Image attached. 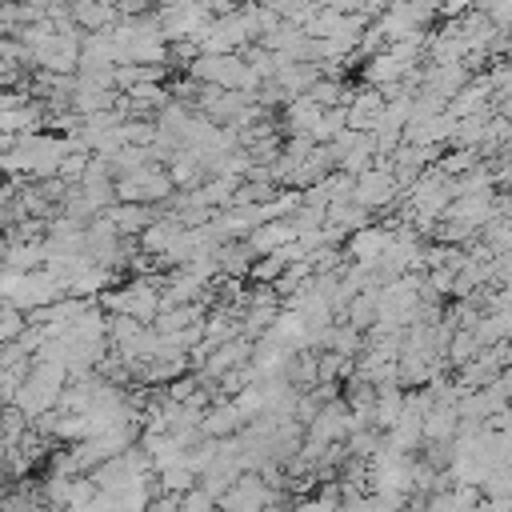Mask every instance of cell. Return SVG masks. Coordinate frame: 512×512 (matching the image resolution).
I'll use <instances>...</instances> for the list:
<instances>
[{"mask_svg": "<svg viewBox=\"0 0 512 512\" xmlns=\"http://www.w3.org/2000/svg\"><path fill=\"white\" fill-rule=\"evenodd\" d=\"M80 28L72 24V28H64V32H52L48 40H40L36 48H32V68H40V72H76V60H80Z\"/></svg>", "mask_w": 512, "mask_h": 512, "instance_id": "obj_1", "label": "cell"}, {"mask_svg": "<svg viewBox=\"0 0 512 512\" xmlns=\"http://www.w3.org/2000/svg\"><path fill=\"white\" fill-rule=\"evenodd\" d=\"M256 4H264V8H276V12L284 8V0H256Z\"/></svg>", "mask_w": 512, "mask_h": 512, "instance_id": "obj_9", "label": "cell"}, {"mask_svg": "<svg viewBox=\"0 0 512 512\" xmlns=\"http://www.w3.org/2000/svg\"><path fill=\"white\" fill-rule=\"evenodd\" d=\"M68 16L80 32H108L120 20L108 0H68Z\"/></svg>", "mask_w": 512, "mask_h": 512, "instance_id": "obj_3", "label": "cell"}, {"mask_svg": "<svg viewBox=\"0 0 512 512\" xmlns=\"http://www.w3.org/2000/svg\"><path fill=\"white\" fill-rule=\"evenodd\" d=\"M120 236H136L152 216H156V204H132V200H116V204H108L104 212H100Z\"/></svg>", "mask_w": 512, "mask_h": 512, "instance_id": "obj_4", "label": "cell"}, {"mask_svg": "<svg viewBox=\"0 0 512 512\" xmlns=\"http://www.w3.org/2000/svg\"><path fill=\"white\" fill-rule=\"evenodd\" d=\"M320 120V104H312L308 96H288L284 100V132L288 136H308L312 132V124Z\"/></svg>", "mask_w": 512, "mask_h": 512, "instance_id": "obj_7", "label": "cell"}, {"mask_svg": "<svg viewBox=\"0 0 512 512\" xmlns=\"http://www.w3.org/2000/svg\"><path fill=\"white\" fill-rule=\"evenodd\" d=\"M80 60H84V64H104V68L128 64V60H124V48L112 40V32H84V36H80Z\"/></svg>", "mask_w": 512, "mask_h": 512, "instance_id": "obj_5", "label": "cell"}, {"mask_svg": "<svg viewBox=\"0 0 512 512\" xmlns=\"http://www.w3.org/2000/svg\"><path fill=\"white\" fill-rule=\"evenodd\" d=\"M112 8H116V16H120V20H128V16H144L152 4H148V0H116Z\"/></svg>", "mask_w": 512, "mask_h": 512, "instance_id": "obj_8", "label": "cell"}, {"mask_svg": "<svg viewBox=\"0 0 512 512\" xmlns=\"http://www.w3.org/2000/svg\"><path fill=\"white\" fill-rule=\"evenodd\" d=\"M152 8H168V4H180V0H148Z\"/></svg>", "mask_w": 512, "mask_h": 512, "instance_id": "obj_10", "label": "cell"}, {"mask_svg": "<svg viewBox=\"0 0 512 512\" xmlns=\"http://www.w3.org/2000/svg\"><path fill=\"white\" fill-rule=\"evenodd\" d=\"M316 76H320V68L312 60H280V68L272 72V80L280 84L284 96H304Z\"/></svg>", "mask_w": 512, "mask_h": 512, "instance_id": "obj_6", "label": "cell"}, {"mask_svg": "<svg viewBox=\"0 0 512 512\" xmlns=\"http://www.w3.org/2000/svg\"><path fill=\"white\" fill-rule=\"evenodd\" d=\"M352 200L360 208H368V212H388L392 204H400V188H396V180H392L388 168L368 164L364 172L352 176Z\"/></svg>", "mask_w": 512, "mask_h": 512, "instance_id": "obj_2", "label": "cell"}]
</instances>
